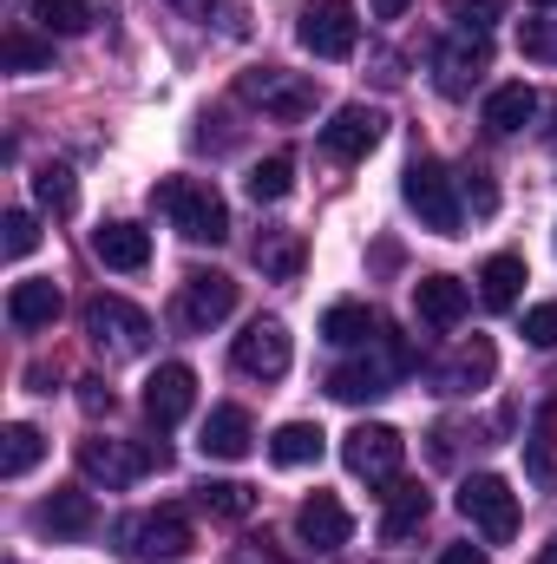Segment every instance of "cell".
I'll return each instance as SVG.
<instances>
[{
    "label": "cell",
    "instance_id": "obj_8",
    "mask_svg": "<svg viewBox=\"0 0 557 564\" xmlns=\"http://www.w3.org/2000/svg\"><path fill=\"white\" fill-rule=\"evenodd\" d=\"M459 512L479 525L485 545H505V539L518 532V492H512L499 473H472V479L459 486Z\"/></svg>",
    "mask_w": 557,
    "mask_h": 564
},
{
    "label": "cell",
    "instance_id": "obj_2",
    "mask_svg": "<svg viewBox=\"0 0 557 564\" xmlns=\"http://www.w3.org/2000/svg\"><path fill=\"white\" fill-rule=\"evenodd\" d=\"M414 368V355H407V341H394V335H374L354 361H341L335 375H328V394L335 401H381V394H394V381Z\"/></svg>",
    "mask_w": 557,
    "mask_h": 564
},
{
    "label": "cell",
    "instance_id": "obj_25",
    "mask_svg": "<svg viewBox=\"0 0 557 564\" xmlns=\"http://www.w3.org/2000/svg\"><path fill=\"white\" fill-rule=\"evenodd\" d=\"M374 335H381V322H374L368 302H335L321 315V341H335V348H368Z\"/></svg>",
    "mask_w": 557,
    "mask_h": 564
},
{
    "label": "cell",
    "instance_id": "obj_32",
    "mask_svg": "<svg viewBox=\"0 0 557 564\" xmlns=\"http://www.w3.org/2000/svg\"><path fill=\"white\" fill-rule=\"evenodd\" d=\"M33 20L46 33H86L99 20V0H33Z\"/></svg>",
    "mask_w": 557,
    "mask_h": 564
},
{
    "label": "cell",
    "instance_id": "obj_47",
    "mask_svg": "<svg viewBox=\"0 0 557 564\" xmlns=\"http://www.w3.org/2000/svg\"><path fill=\"white\" fill-rule=\"evenodd\" d=\"M551 144H557V106H551Z\"/></svg>",
    "mask_w": 557,
    "mask_h": 564
},
{
    "label": "cell",
    "instance_id": "obj_14",
    "mask_svg": "<svg viewBox=\"0 0 557 564\" xmlns=\"http://www.w3.org/2000/svg\"><path fill=\"white\" fill-rule=\"evenodd\" d=\"M230 361H237V375H250V381H282V375H288V328H282L276 315H256V322L237 335Z\"/></svg>",
    "mask_w": 557,
    "mask_h": 564
},
{
    "label": "cell",
    "instance_id": "obj_3",
    "mask_svg": "<svg viewBox=\"0 0 557 564\" xmlns=\"http://www.w3.org/2000/svg\"><path fill=\"white\" fill-rule=\"evenodd\" d=\"M151 315H144L139 302H125V295H92L86 302V341L106 355V361H132L151 348Z\"/></svg>",
    "mask_w": 557,
    "mask_h": 564
},
{
    "label": "cell",
    "instance_id": "obj_5",
    "mask_svg": "<svg viewBox=\"0 0 557 564\" xmlns=\"http://www.w3.org/2000/svg\"><path fill=\"white\" fill-rule=\"evenodd\" d=\"M164 466H171V453H164V446H132V440H79V473H86L92 486H106V492L132 486L139 473H164Z\"/></svg>",
    "mask_w": 557,
    "mask_h": 564
},
{
    "label": "cell",
    "instance_id": "obj_35",
    "mask_svg": "<svg viewBox=\"0 0 557 564\" xmlns=\"http://www.w3.org/2000/svg\"><path fill=\"white\" fill-rule=\"evenodd\" d=\"M295 191V164L288 158H263V164H250V197L256 204H282Z\"/></svg>",
    "mask_w": 557,
    "mask_h": 564
},
{
    "label": "cell",
    "instance_id": "obj_43",
    "mask_svg": "<svg viewBox=\"0 0 557 564\" xmlns=\"http://www.w3.org/2000/svg\"><path fill=\"white\" fill-rule=\"evenodd\" d=\"M407 7H414V0H368V13H374V20H401Z\"/></svg>",
    "mask_w": 557,
    "mask_h": 564
},
{
    "label": "cell",
    "instance_id": "obj_12",
    "mask_svg": "<svg viewBox=\"0 0 557 564\" xmlns=\"http://www.w3.org/2000/svg\"><path fill=\"white\" fill-rule=\"evenodd\" d=\"M230 308H237V282L223 276V270H190V276L177 282V328L204 335V328H217Z\"/></svg>",
    "mask_w": 557,
    "mask_h": 564
},
{
    "label": "cell",
    "instance_id": "obj_23",
    "mask_svg": "<svg viewBox=\"0 0 557 564\" xmlns=\"http://www.w3.org/2000/svg\"><path fill=\"white\" fill-rule=\"evenodd\" d=\"M197 446H204L210 459H243V453L256 446V426H250L243 408H210V421H204V433H197Z\"/></svg>",
    "mask_w": 557,
    "mask_h": 564
},
{
    "label": "cell",
    "instance_id": "obj_34",
    "mask_svg": "<svg viewBox=\"0 0 557 564\" xmlns=\"http://www.w3.org/2000/svg\"><path fill=\"white\" fill-rule=\"evenodd\" d=\"M33 197H40V210H53V217H73V210H79V184H73L66 164H46V171L33 177Z\"/></svg>",
    "mask_w": 557,
    "mask_h": 564
},
{
    "label": "cell",
    "instance_id": "obj_28",
    "mask_svg": "<svg viewBox=\"0 0 557 564\" xmlns=\"http://www.w3.org/2000/svg\"><path fill=\"white\" fill-rule=\"evenodd\" d=\"M321 446H328V433L321 426H308V421H288L270 433V459L276 466H315L321 459Z\"/></svg>",
    "mask_w": 557,
    "mask_h": 564
},
{
    "label": "cell",
    "instance_id": "obj_19",
    "mask_svg": "<svg viewBox=\"0 0 557 564\" xmlns=\"http://www.w3.org/2000/svg\"><path fill=\"white\" fill-rule=\"evenodd\" d=\"M492 368H499V348H492L485 335H472V341H466L439 375H433V381H439V394H479V388L492 381Z\"/></svg>",
    "mask_w": 557,
    "mask_h": 564
},
{
    "label": "cell",
    "instance_id": "obj_4",
    "mask_svg": "<svg viewBox=\"0 0 557 564\" xmlns=\"http://www.w3.org/2000/svg\"><path fill=\"white\" fill-rule=\"evenodd\" d=\"M401 191H407L414 217L433 230V237H459V217H466V210H459V177H452L439 158H414Z\"/></svg>",
    "mask_w": 557,
    "mask_h": 564
},
{
    "label": "cell",
    "instance_id": "obj_18",
    "mask_svg": "<svg viewBox=\"0 0 557 564\" xmlns=\"http://www.w3.org/2000/svg\"><path fill=\"white\" fill-rule=\"evenodd\" d=\"M59 308H66V302H59V282L53 276H26V282L7 289V322H13V328H53Z\"/></svg>",
    "mask_w": 557,
    "mask_h": 564
},
{
    "label": "cell",
    "instance_id": "obj_29",
    "mask_svg": "<svg viewBox=\"0 0 557 564\" xmlns=\"http://www.w3.org/2000/svg\"><path fill=\"white\" fill-rule=\"evenodd\" d=\"M256 270L270 282H295L302 276V237L295 230H263L256 237Z\"/></svg>",
    "mask_w": 557,
    "mask_h": 564
},
{
    "label": "cell",
    "instance_id": "obj_39",
    "mask_svg": "<svg viewBox=\"0 0 557 564\" xmlns=\"http://www.w3.org/2000/svg\"><path fill=\"white\" fill-rule=\"evenodd\" d=\"M518 53L538 59V66H557V20H525L518 26Z\"/></svg>",
    "mask_w": 557,
    "mask_h": 564
},
{
    "label": "cell",
    "instance_id": "obj_46",
    "mask_svg": "<svg viewBox=\"0 0 557 564\" xmlns=\"http://www.w3.org/2000/svg\"><path fill=\"white\" fill-rule=\"evenodd\" d=\"M532 564H557V539H551V545H545V552H538Z\"/></svg>",
    "mask_w": 557,
    "mask_h": 564
},
{
    "label": "cell",
    "instance_id": "obj_21",
    "mask_svg": "<svg viewBox=\"0 0 557 564\" xmlns=\"http://www.w3.org/2000/svg\"><path fill=\"white\" fill-rule=\"evenodd\" d=\"M92 257H99L106 270L132 276V270L151 263V230H139V224H99V230H92Z\"/></svg>",
    "mask_w": 557,
    "mask_h": 564
},
{
    "label": "cell",
    "instance_id": "obj_41",
    "mask_svg": "<svg viewBox=\"0 0 557 564\" xmlns=\"http://www.w3.org/2000/svg\"><path fill=\"white\" fill-rule=\"evenodd\" d=\"M79 408L86 414H112V388L106 381H79Z\"/></svg>",
    "mask_w": 557,
    "mask_h": 564
},
{
    "label": "cell",
    "instance_id": "obj_22",
    "mask_svg": "<svg viewBox=\"0 0 557 564\" xmlns=\"http://www.w3.org/2000/svg\"><path fill=\"white\" fill-rule=\"evenodd\" d=\"M485 132H499V139H512V132H525L532 119H538V93L525 86V79H512V86H492L485 93Z\"/></svg>",
    "mask_w": 557,
    "mask_h": 564
},
{
    "label": "cell",
    "instance_id": "obj_16",
    "mask_svg": "<svg viewBox=\"0 0 557 564\" xmlns=\"http://www.w3.org/2000/svg\"><path fill=\"white\" fill-rule=\"evenodd\" d=\"M190 408H197V375H190L184 361H164V368L144 381V414H151V426H177Z\"/></svg>",
    "mask_w": 557,
    "mask_h": 564
},
{
    "label": "cell",
    "instance_id": "obj_9",
    "mask_svg": "<svg viewBox=\"0 0 557 564\" xmlns=\"http://www.w3.org/2000/svg\"><path fill=\"white\" fill-rule=\"evenodd\" d=\"M119 539H125V552L139 564H177V558H190V545H197L184 512H139V519L119 525Z\"/></svg>",
    "mask_w": 557,
    "mask_h": 564
},
{
    "label": "cell",
    "instance_id": "obj_10",
    "mask_svg": "<svg viewBox=\"0 0 557 564\" xmlns=\"http://www.w3.org/2000/svg\"><path fill=\"white\" fill-rule=\"evenodd\" d=\"M401 459H407V440L387 421H361L341 440V466H348L354 479H368V486H387V479L401 473Z\"/></svg>",
    "mask_w": 557,
    "mask_h": 564
},
{
    "label": "cell",
    "instance_id": "obj_6",
    "mask_svg": "<svg viewBox=\"0 0 557 564\" xmlns=\"http://www.w3.org/2000/svg\"><path fill=\"white\" fill-rule=\"evenodd\" d=\"M295 40L315 53V59H348L361 46V13L354 0H308L302 20H295Z\"/></svg>",
    "mask_w": 557,
    "mask_h": 564
},
{
    "label": "cell",
    "instance_id": "obj_27",
    "mask_svg": "<svg viewBox=\"0 0 557 564\" xmlns=\"http://www.w3.org/2000/svg\"><path fill=\"white\" fill-rule=\"evenodd\" d=\"M40 459H46V440H40V426L13 421L7 433H0V479H26Z\"/></svg>",
    "mask_w": 557,
    "mask_h": 564
},
{
    "label": "cell",
    "instance_id": "obj_38",
    "mask_svg": "<svg viewBox=\"0 0 557 564\" xmlns=\"http://www.w3.org/2000/svg\"><path fill=\"white\" fill-rule=\"evenodd\" d=\"M459 204H472V217H492L499 210V184H492V171H459Z\"/></svg>",
    "mask_w": 557,
    "mask_h": 564
},
{
    "label": "cell",
    "instance_id": "obj_37",
    "mask_svg": "<svg viewBox=\"0 0 557 564\" xmlns=\"http://www.w3.org/2000/svg\"><path fill=\"white\" fill-rule=\"evenodd\" d=\"M505 13V0H446V20L459 33H492V20Z\"/></svg>",
    "mask_w": 557,
    "mask_h": 564
},
{
    "label": "cell",
    "instance_id": "obj_33",
    "mask_svg": "<svg viewBox=\"0 0 557 564\" xmlns=\"http://www.w3.org/2000/svg\"><path fill=\"white\" fill-rule=\"evenodd\" d=\"M0 66H7V73H53V40L7 33V40H0Z\"/></svg>",
    "mask_w": 557,
    "mask_h": 564
},
{
    "label": "cell",
    "instance_id": "obj_26",
    "mask_svg": "<svg viewBox=\"0 0 557 564\" xmlns=\"http://www.w3.org/2000/svg\"><path fill=\"white\" fill-rule=\"evenodd\" d=\"M525 257H492L485 270H479V302L485 308H518V295H525Z\"/></svg>",
    "mask_w": 557,
    "mask_h": 564
},
{
    "label": "cell",
    "instance_id": "obj_36",
    "mask_svg": "<svg viewBox=\"0 0 557 564\" xmlns=\"http://www.w3.org/2000/svg\"><path fill=\"white\" fill-rule=\"evenodd\" d=\"M0 250H7V263H20V257H33V243H40V224H33V210H7L0 217Z\"/></svg>",
    "mask_w": 557,
    "mask_h": 564
},
{
    "label": "cell",
    "instance_id": "obj_13",
    "mask_svg": "<svg viewBox=\"0 0 557 564\" xmlns=\"http://www.w3.org/2000/svg\"><path fill=\"white\" fill-rule=\"evenodd\" d=\"M381 139H387V112H381V106H341V112L321 126V151H328L335 164H361Z\"/></svg>",
    "mask_w": 557,
    "mask_h": 564
},
{
    "label": "cell",
    "instance_id": "obj_11",
    "mask_svg": "<svg viewBox=\"0 0 557 564\" xmlns=\"http://www.w3.org/2000/svg\"><path fill=\"white\" fill-rule=\"evenodd\" d=\"M485 66H492V33H459V26H452V33L433 46V86H439L446 99H466Z\"/></svg>",
    "mask_w": 557,
    "mask_h": 564
},
{
    "label": "cell",
    "instance_id": "obj_31",
    "mask_svg": "<svg viewBox=\"0 0 557 564\" xmlns=\"http://www.w3.org/2000/svg\"><path fill=\"white\" fill-rule=\"evenodd\" d=\"M525 466H532V479H557V401L551 408H538V421H532Z\"/></svg>",
    "mask_w": 557,
    "mask_h": 564
},
{
    "label": "cell",
    "instance_id": "obj_17",
    "mask_svg": "<svg viewBox=\"0 0 557 564\" xmlns=\"http://www.w3.org/2000/svg\"><path fill=\"white\" fill-rule=\"evenodd\" d=\"M414 308L426 328H459L466 322V308H472V289L459 276H419L414 282Z\"/></svg>",
    "mask_w": 557,
    "mask_h": 564
},
{
    "label": "cell",
    "instance_id": "obj_24",
    "mask_svg": "<svg viewBox=\"0 0 557 564\" xmlns=\"http://www.w3.org/2000/svg\"><path fill=\"white\" fill-rule=\"evenodd\" d=\"M426 519H433V492L426 486H394L387 492V512H381V539L401 545V539H414Z\"/></svg>",
    "mask_w": 557,
    "mask_h": 564
},
{
    "label": "cell",
    "instance_id": "obj_48",
    "mask_svg": "<svg viewBox=\"0 0 557 564\" xmlns=\"http://www.w3.org/2000/svg\"><path fill=\"white\" fill-rule=\"evenodd\" d=\"M532 7H557V0H532Z\"/></svg>",
    "mask_w": 557,
    "mask_h": 564
},
{
    "label": "cell",
    "instance_id": "obj_42",
    "mask_svg": "<svg viewBox=\"0 0 557 564\" xmlns=\"http://www.w3.org/2000/svg\"><path fill=\"white\" fill-rule=\"evenodd\" d=\"M439 564H492V558H485L479 545H446V552H439Z\"/></svg>",
    "mask_w": 557,
    "mask_h": 564
},
{
    "label": "cell",
    "instance_id": "obj_45",
    "mask_svg": "<svg viewBox=\"0 0 557 564\" xmlns=\"http://www.w3.org/2000/svg\"><path fill=\"white\" fill-rule=\"evenodd\" d=\"M171 7H184V13H204V7H210V0H171Z\"/></svg>",
    "mask_w": 557,
    "mask_h": 564
},
{
    "label": "cell",
    "instance_id": "obj_20",
    "mask_svg": "<svg viewBox=\"0 0 557 564\" xmlns=\"http://www.w3.org/2000/svg\"><path fill=\"white\" fill-rule=\"evenodd\" d=\"M33 525L46 532V539H86L92 525H99V512H92V492H73V486H59L40 512H33Z\"/></svg>",
    "mask_w": 557,
    "mask_h": 564
},
{
    "label": "cell",
    "instance_id": "obj_1",
    "mask_svg": "<svg viewBox=\"0 0 557 564\" xmlns=\"http://www.w3.org/2000/svg\"><path fill=\"white\" fill-rule=\"evenodd\" d=\"M151 204L171 217V230L184 243H223L230 237V204L217 197V184L204 177H157L151 184Z\"/></svg>",
    "mask_w": 557,
    "mask_h": 564
},
{
    "label": "cell",
    "instance_id": "obj_40",
    "mask_svg": "<svg viewBox=\"0 0 557 564\" xmlns=\"http://www.w3.org/2000/svg\"><path fill=\"white\" fill-rule=\"evenodd\" d=\"M525 341H532V348H557V302L525 308Z\"/></svg>",
    "mask_w": 557,
    "mask_h": 564
},
{
    "label": "cell",
    "instance_id": "obj_15",
    "mask_svg": "<svg viewBox=\"0 0 557 564\" xmlns=\"http://www.w3.org/2000/svg\"><path fill=\"white\" fill-rule=\"evenodd\" d=\"M295 532H302L308 552H341V545L354 539V519H348V506H341L335 492H308L302 512H295Z\"/></svg>",
    "mask_w": 557,
    "mask_h": 564
},
{
    "label": "cell",
    "instance_id": "obj_7",
    "mask_svg": "<svg viewBox=\"0 0 557 564\" xmlns=\"http://www.w3.org/2000/svg\"><path fill=\"white\" fill-rule=\"evenodd\" d=\"M237 93H243V106L270 112V119H282V126H295V119H308V112H315V79L282 73V66H256V73H243V79H237Z\"/></svg>",
    "mask_w": 557,
    "mask_h": 564
},
{
    "label": "cell",
    "instance_id": "obj_44",
    "mask_svg": "<svg viewBox=\"0 0 557 564\" xmlns=\"http://www.w3.org/2000/svg\"><path fill=\"white\" fill-rule=\"evenodd\" d=\"M237 564H276V558H270V552H263V558H256V552H237Z\"/></svg>",
    "mask_w": 557,
    "mask_h": 564
},
{
    "label": "cell",
    "instance_id": "obj_30",
    "mask_svg": "<svg viewBox=\"0 0 557 564\" xmlns=\"http://www.w3.org/2000/svg\"><path fill=\"white\" fill-rule=\"evenodd\" d=\"M197 506L217 512V519H250V512H256V492H250L243 479H204V486H197Z\"/></svg>",
    "mask_w": 557,
    "mask_h": 564
}]
</instances>
